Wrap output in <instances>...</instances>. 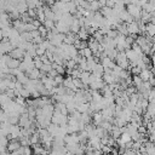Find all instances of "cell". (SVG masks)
Masks as SVG:
<instances>
[{"mask_svg":"<svg viewBox=\"0 0 155 155\" xmlns=\"http://www.w3.org/2000/svg\"><path fill=\"white\" fill-rule=\"evenodd\" d=\"M115 62H116V64H119L121 68H124V69H128V67H130V59L127 58L126 51H119Z\"/></svg>","mask_w":155,"mask_h":155,"instance_id":"1","label":"cell"},{"mask_svg":"<svg viewBox=\"0 0 155 155\" xmlns=\"http://www.w3.org/2000/svg\"><path fill=\"white\" fill-rule=\"evenodd\" d=\"M127 11L134 17L136 21H139L142 18V11H143V8L140 6L134 5V4H130V5H127Z\"/></svg>","mask_w":155,"mask_h":155,"instance_id":"2","label":"cell"},{"mask_svg":"<svg viewBox=\"0 0 155 155\" xmlns=\"http://www.w3.org/2000/svg\"><path fill=\"white\" fill-rule=\"evenodd\" d=\"M25 52H27V51L23 50V48H21V47H15V48L10 52V54H11L12 58H17V59H19V61H23Z\"/></svg>","mask_w":155,"mask_h":155,"instance_id":"3","label":"cell"},{"mask_svg":"<svg viewBox=\"0 0 155 155\" xmlns=\"http://www.w3.org/2000/svg\"><path fill=\"white\" fill-rule=\"evenodd\" d=\"M127 28H128V33L130 34H136V35H138V34H140V29H139V23H138V21H133V22H131V23H127Z\"/></svg>","mask_w":155,"mask_h":155,"instance_id":"4","label":"cell"},{"mask_svg":"<svg viewBox=\"0 0 155 155\" xmlns=\"http://www.w3.org/2000/svg\"><path fill=\"white\" fill-rule=\"evenodd\" d=\"M15 47L12 46V44L10 42V40L6 41H1V53H10Z\"/></svg>","mask_w":155,"mask_h":155,"instance_id":"5","label":"cell"},{"mask_svg":"<svg viewBox=\"0 0 155 155\" xmlns=\"http://www.w3.org/2000/svg\"><path fill=\"white\" fill-rule=\"evenodd\" d=\"M92 120H93V124H94V125L99 126L101 122L104 120V119H103V115H102V111H94L93 115H92Z\"/></svg>","mask_w":155,"mask_h":155,"instance_id":"6","label":"cell"},{"mask_svg":"<svg viewBox=\"0 0 155 155\" xmlns=\"http://www.w3.org/2000/svg\"><path fill=\"white\" fill-rule=\"evenodd\" d=\"M139 75H140V78L143 79V81H148L154 74H153V71H151L150 69H143Z\"/></svg>","mask_w":155,"mask_h":155,"instance_id":"7","label":"cell"},{"mask_svg":"<svg viewBox=\"0 0 155 155\" xmlns=\"http://www.w3.org/2000/svg\"><path fill=\"white\" fill-rule=\"evenodd\" d=\"M101 12H102V15L104 16V17H110V16H113V7H110V6H103V7H101V10H99Z\"/></svg>","mask_w":155,"mask_h":155,"instance_id":"8","label":"cell"},{"mask_svg":"<svg viewBox=\"0 0 155 155\" xmlns=\"http://www.w3.org/2000/svg\"><path fill=\"white\" fill-rule=\"evenodd\" d=\"M40 74H41V70L39 68H34V69H31L28 73V75H29L30 79H40Z\"/></svg>","mask_w":155,"mask_h":155,"instance_id":"9","label":"cell"},{"mask_svg":"<svg viewBox=\"0 0 155 155\" xmlns=\"http://www.w3.org/2000/svg\"><path fill=\"white\" fill-rule=\"evenodd\" d=\"M101 4H99V1L98 0H93V1H91L90 2V10L91 11H93V12H97V11H99L101 10Z\"/></svg>","mask_w":155,"mask_h":155,"instance_id":"10","label":"cell"},{"mask_svg":"<svg viewBox=\"0 0 155 155\" xmlns=\"http://www.w3.org/2000/svg\"><path fill=\"white\" fill-rule=\"evenodd\" d=\"M21 62H22V61L17 59V58H11L10 62L7 63V65H8V68H19Z\"/></svg>","mask_w":155,"mask_h":155,"instance_id":"11","label":"cell"},{"mask_svg":"<svg viewBox=\"0 0 155 155\" xmlns=\"http://www.w3.org/2000/svg\"><path fill=\"white\" fill-rule=\"evenodd\" d=\"M132 78H133V85H134L137 88L140 87L142 84H143V79L140 78V75H133Z\"/></svg>","mask_w":155,"mask_h":155,"instance_id":"12","label":"cell"},{"mask_svg":"<svg viewBox=\"0 0 155 155\" xmlns=\"http://www.w3.org/2000/svg\"><path fill=\"white\" fill-rule=\"evenodd\" d=\"M84 57H86V58H91V57H93V52H92V50H91L88 46L84 48Z\"/></svg>","mask_w":155,"mask_h":155,"instance_id":"13","label":"cell"},{"mask_svg":"<svg viewBox=\"0 0 155 155\" xmlns=\"http://www.w3.org/2000/svg\"><path fill=\"white\" fill-rule=\"evenodd\" d=\"M51 69H52V63H44L42 67L40 68V70L41 71H45V73H48Z\"/></svg>","mask_w":155,"mask_h":155,"instance_id":"14","label":"cell"},{"mask_svg":"<svg viewBox=\"0 0 155 155\" xmlns=\"http://www.w3.org/2000/svg\"><path fill=\"white\" fill-rule=\"evenodd\" d=\"M38 29H39V31H40V34H41V35H42L44 38H46V36H47V33H48V29H47V28H46V27H45L44 24H41V25H40V27L38 28Z\"/></svg>","mask_w":155,"mask_h":155,"instance_id":"15","label":"cell"},{"mask_svg":"<svg viewBox=\"0 0 155 155\" xmlns=\"http://www.w3.org/2000/svg\"><path fill=\"white\" fill-rule=\"evenodd\" d=\"M140 71H142L140 67H138V65H133V67H131V74H132V75H139Z\"/></svg>","mask_w":155,"mask_h":155,"instance_id":"16","label":"cell"},{"mask_svg":"<svg viewBox=\"0 0 155 155\" xmlns=\"http://www.w3.org/2000/svg\"><path fill=\"white\" fill-rule=\"evenodd\" d=\"M53 79H54V81H56V84H57V85H62V84H63V81H64L63 74H58V75H57V76H54Z\"/></svg>","mask_w":155,"mask_h":155,"instance_id":"17","label":"cell"},{"mask_svg":"<svg viewBox=\"0 0 155 155\" xmlns=\"http://www.w3.org/2000/svg\"><path fill=\"white\" fill-rule=\"evenodd\" d=\"M45 39H46V38H44L42 35H39V36H35V38L33 39V42H34V44H36V45H40Z\"/></svg>","mask_w":155,"mask_h":155,"instance_id":"18","label":"cell"},{"mask_svg":"<svg viewBox=\"0 0 155 155\" xmlns=\"http://www.w3.org/2000/svg\"><path fill=\"white\" fill-rule=\"evenodd\" d=\"M46 48H44L42 46H40V45H38V48H36V53H38V56H42V54H45L46 53Z\"/></svg>","mask_w":155,"mask_h":155,"instance_id":"19","label":"cell"},{"mask_svg":"<svg viewBox=\"0 0 155 155\" xmlns=\"http://www.w3.org/2000/svg\"><path fill=\"white\" fill-rule=\"evenodd\" d=\"M58 74H59V73L57 71V69H53V68L47 73V75H48V76H51V78H54V76H57Z\"/></svg>","mask_w":155,"mask_h":155,"instance_id":"20","label":"cell"},{"mask_svg":"<svg viewBox=\"0 0 155 155\" xmlns=\"http://www.w3.org/2000/svg\"><path fill=\"white\" fill-rule=\"evenodd\" d=\"M149 82H150V85H151L153 87H155V75H153V76L149 79Z\"/></svg>","mask_w":155,"mask_h":155,"instance_id":"21","label":"cell"},{"mask_svg":"<svg viewBox=\"0 0 155 155\" xmlns=\"http://www.w3.org/2000/svg\"><path fill=\"white\" fill-rule=\"evenodd\" d=\"M61 1H63V2H68V1H70V0H61Z\"/></svg>","mask_w":155,"mask_h":155,"instance_id":"22","label":"cell"}]
</instances>
